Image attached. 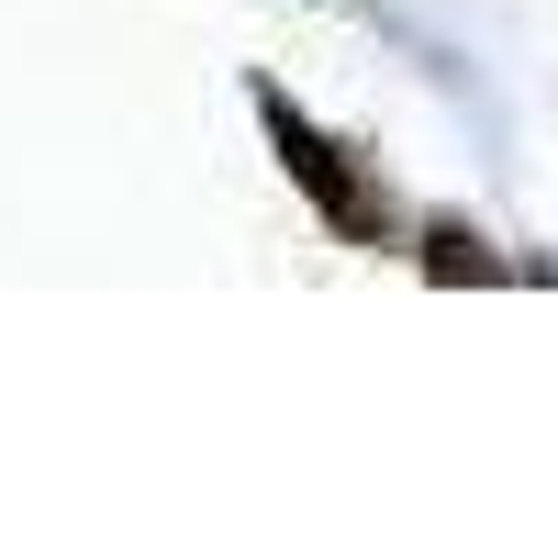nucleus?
Returning <instances> with one entry per match:
<instances>
[{
  "mask_svg": "<svg viewBox=\"0 0 558 558\" xmlns=\"http://www.w3.org/2000/svg\"><path fill=\"white\" fill-rule=\"evenodd\" d=\"M425 279H502V257L470 235V223H436L425 235Z\"/></svg>",
  "mask_w": 558,
  "mask_h": 558,
  "instance_id": "nucleus-2",
  "label": "nucleus"
},
{
  "mask_svg": "<svg viewBox=\"0 0 558 558\" xmlns=\"http://www.w3.org/2000/svg\"><path fill=\"white\" fill-rule=\"evenodd\" d=\"M257 112H268V146H279V168H291L302 191H313V213L336 223L347 246H380V235H391V202H380V179H368V168L336 146V134H313L291 101H279V89H257Z\"/></svg>",
  "mask_w": 558,
  "mask_h": 558,
  "instance_id": "nucleus-1",
  "label": "nucleus"
}]
</instances>
